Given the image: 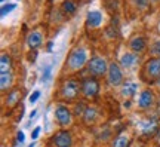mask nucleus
<instances>
[{"label": "nucleus", "mask_w": 160, "mask_h": 147, "mask_svg": "<svg viewBox=\"0 0 160 147\" xmlns=\"http://www.w3.org/2000/svg\"><path fill=\"white\" fill-rule=\"evenodd\" d=\"M86 64V51L82 48H77L71 51L68 57V67L73 70H80Z\"/></svg>", "instance_id": "f257e3e1"}, {"label": "nucleus", "mask_w": 160, "mask_h": 147, "mask_svg": "<svg viewBox=\"0 0 160 147\" xmlns=\"http://www.w3.org/2000/svg\"><path fill=\"white\" fill-rule=\"evenodd\" d=\"M88 70H89V73H92L93 76H102L107 70H108V66H107V62L105 60L101 57H93L89 61L88 64Z\"/></svg>", "instance_id": "f03ea898"}, {"label": "nucleus", "mask_w": 160, "mask_h": 147, "mask_svg": "<svg viewBox=\"0 0 160 147\" xmlns=\"http://www.w3.org/2000/svg\"><path fill=\"white\" fill-rule=\"evenodd\" d=\"M98 89H99V85H98L97 79H93V77H86L82 82V92L85 94L86 98L95 97L98 94Z\"/></svg>", "instance_id": "7ed1b4c3"}, {"label": "nucleus", "mask_w": 160, "mask_h": 147, "mask_svg": "<svg viewBox=\"0 0 160 147\" xmlns=\"http://www.w3.org/2000/svg\"><path fill=\"white\" fill-rule=\"evenodd\" d=\"M82 89V85H79V82L76 80H68L67 83H64L62 86V97L67 100H74L79 95V91Z\"/></svg>", "instance_id": "20e7f679"}, {"label": "nucleus", "mask_w": 160, "mask_h": 147, "mask_svg": "<svg viewBox=\"0 0 160 147\" xmlns=\"http://www.w3.org/2000/svg\"><path fill=\"white\" fill-rule=\"evenodd\" d=\"M108 82H110V85H113V86H117L123 82L122 70H120V67L116 62H111L108 66Z\"/></svg>", "instance_id": "39448f33"}, {"label": "nucleus", "mask_w": 160, "mask_h": 147, "mask_svg": "<svg viewBox=\"0 0 160 147\" xmlns=\"http://www.w3.org/2000/svg\"><path fill=\"white\" fill-rule=\"evenodd\" d=\"M145 71L150 79H159L160 77V58H150L145 64Z\"/></svg>", "instance_id": "423d86ee"}, {"label": "nucleus", "mask_w": 160, "mask_h": 147, "mask_svg": "<svg viewBox=\"0 0 160 147\" xmlns=\"http://www.w3.org/2000/svg\"><path fill=\"white\" fill-rule=\"evenodd\" d=\"M55 116H57L58 123L61 126H67L71 123V112L65 106H58L55 110Z\"/></svg>", "instance_id": "0eeeda50"}, {"label": "nucleus", "mask_w": 160, "mask_h": 147, "mask_svg": "<svg viewBox=\"0 0 160 147\" xmlns=\"http://www.w3.org/2000/svg\"><path fill=\"white\" fill-rule=\"evenodd\" d=\"M53 143H55V146L57 147H70L71 146V134H70L68 131H59L58 134H55L53 137Z\"/></svg>", "instance_id": "6e6552de"}, {"label": "nucleus", "mask_w": 160, "mask_h": 147, "mask_svg": "<svg viewBox=\"0 0 160 147\" xmlns=\"http://www.w3.org/2000/svg\"><path fill=\"white\" fill-rule=\"evenodd\" d=\"M102 21V15H101V12L98 11H92L88 13V18H86V24H88V27H98L99 24Z\"/></svg>", "instance_id": "1a4fd4ad"}, {"label": "nucleus", "mask_w": 160, "mask_h": 147, "mask_svg": "<svg viewBox=\"0 0 160 147\" xmlns=\"http://www.w3.org/2000/svg\"><path fill=\"white\" fill-rule=\"evenodd\" d=\"M42 42H43V36L40 31H33V33H30V36L27 37V43L31 49H36L37 46L42 45Z\"/></svg>", "instance_id": "9d476101"}, {"label": "nucleus", "mask_w": 160, "mask_h": 147, "mask_svg": "<svg viewBox=\"0 0 160 147\" xmlns=\"http://www.w3.org/2000/svg\"><path fill=\"white\" fill-rule=\"evenodd\" d=\"M153 101H154L153 92H151V91H144L142 94H141V97H139V107L147 108L153 104Z\"/></svg>", "instance_id": "9b49d317"}, {"label": "nucleus", "mask_w": 160, "mask_h": 147, "mask_svg": "<svg viewBox=\"0 0 160 147\" xmlns=\"http://www.w3.org/2000/svg\"><path fill=\"white\" fill-rule=\"evenodd\" d=\"M19 98H21V92L19 89H12L9 94H8V98H6V104L9 106V107H13L18 101H19Z\"/></svg>", "instance_id": "f8f14e48"}, {"label": "nucleus", "mask_w": 160, "mask_h": 147, "mask_svg": "<svg viewBox=\"0 0 160 147\" xmlns=\"http://www.w3.org/2000/svg\"><path fill=\"white\" fill-rule=\"evenodd\" d=\"M129 46L132 48V51L141 52V51H144V48H145V39H144V37H133V39L131 40Z\"/></svg>", "instance_id": "ddd939ff"}, {"label": "nucleus", "mask_w": 160, "mask_h": 147, "mask_svg": "<svg viewBox=\"0 0 160 147\" xmlns=\"http://www.w3.org/2000/svg\"><path fill=\"white\" fill-rule=\"evenodd\" d=\"M137 60H138V57L135 54H125L120 61H122V66H123V67H132V66H135Z\"/></svg>", "instance_id": "4468645a"}, {"label": "nucleus", "mask_w": 160, "mask_h": 147, "mask_svg": "<svg viewBox=\"0 0 160 147\" xmlns=\"http://www.w3.org/2000/svg\"><path fill=\"white\" fill-rule=\"evenodd\" d=\"M11 57L8 55V54H2V58H0V70H2V73H8L9 70H11Z\"/></svg>", "instance_id": "2eb2a0df"}, {"label": "nucleus", "mask_w": 160, "mask_h": 147, "mask_svg": "<svg viewBox=\"0 0 160 147\" xmlns=\"http://www.w3.org/2000/svg\"><path fill=\"white\" fill-rule=\"evenodd\" d=\"M135 92H137V83H133V82H126L125 86H123V89H122L123 97L129 98V97H132Z\"/></svg>", "instance_id": "dca6fc26"}, {"label": "nucleus", "mask_w": 160, "mask_h": 147, "mask_svg": "<svg viewBox=\"0 0 160 147\" xmlns=\"http://www.w3.org/2000/svg\"><path fill=\"white\" fill-rule=\"evenodd\" d=\"M11 83H12V74H11V71L0 74V86H2V91H8V88L11 86Z\"/></svg>", "instance_id": "f3484780"}, {"label": "nucleus", "mask_w": 160, "mask_h": 147, "mask_svg": "<svg viewBox=\"0 0 160 147\" xmlns=\"http://www.w3.org/2000/svg\"><path fill=\"white\" fill-rule=\"evenodd\" d=\"M76 9H77V5H76L74 0H64L62 2V11L64 13H67V15H71V13H74Z\"/></svg>", "instance_id": "a211bd4d"}, {"label": "nucleus", "mask_w": 160, "mask_h": 147, "mask_svg": "<svg viewBox=\"0 0 160 147\" xmlns=\"http://www.w3.org/2000/svg\"><path fill=\"white\" fill-rule=\"evenodd\" d=\"M95 118H97V110H95V108H91V107L86 108L85 114H83L85 123H91V122H93V120H95Z\"/></svg>", "instance_id": "6ab92c4d"}, {"label": "nucleus", "mask_w": 160, "mask_h": 147, "mask_svg": "<svg viewBox=\"0 0 160 147\" xmlns=\"http://www.w3.org/2000/svg\"><path fill=\"white\" fill-rule=\"evenodd\" d=\"M129 146V138L126 135H119L113 143V147H128Z\"/></svg>", "instance_id": "aec40b11"}, {"label": "nucleus", "mask_w": 160, "mask_h": 147, "mask_svg": "<svg viewBox=\"0 0 160 147\" xmlns=\"http://www.w3.org/2000/svg\"><path fill=\"white\" fill-rule=\"evenodd\" d=\"M86 108L88 107H85V104H82V102H79V104H76V108H74V114L76 116H82V114H85V112H86Z\"/></svg>", "instance_id": "412c9836"}, {"label": "nucleus", "mask_w": 160, "mask_h": 147, "mask_svg": "<svg viewBox=\"0 0 160 147\" xmlns=\"http://www.w3.org/2000/svg\"><path fill=\"white\" fill-rule=\"evenodd\" d=\"M15 9V5H5L2 6V11H0V15L2 17H6V13H9V12H12Z\"/></svg>", "instance_id": "4be33fe9"}, {"label": "nucleus", "mask_w": 160, "mask_h": 147, "mask_svg": "<svg viewBox=\"0 0 160 147\" xmlns=\"http://www.w3.org/2000/svg\"><path fill=\"white\" fill-rule=\"evenodd\" d=\"M39 97H40V92L39 91H34V92L30 95V102H36L37 100H39Z\"/></svg>", "instance_id": "5701e85b"}, {"label": "nucleus", "mask_w": 160, "mask_h": 147, "mask_svg": "<svg viewBox=\"0 0 160 147\" xmlns=\"http://www.w3.org/2000/svg\"><path fill=\"white\" fill-rule=\"evenodd\" d=\"M39 134H40V126H37V128L33 131V134H31V138H33V140H36V138L39 137Z\"/></svg>", "instance_id": "b1692460"}, {"label": "nucleus", "mask_w": 160, "mask_h": 147, "mask_svg": "<svg viewBox=\"0 0 160 147\" xmlns=\"http://www.w3.org/2000/svg\"><path fill=\"white\" fill-rule=\"evenodd\" d=\"M17 140H18L19 143L24 141V134H22V132H18V134H17Z\"/></svg>", "instance_id": "393cba45"}, {"label": "nucleus", "mask_w": 160, "mask_h": 147, "mask_svg": "<svg viewBox=\"0 0 160 147\" xmlns=\"http://www.w3.org/2000/svg\"><path fill=\"white\" fill-rule=\"evenodd\" d=\"M36 57H37V52H36V51H33V52H30V60H31V61H34V60H36Z\"/></svg>", "instance_id": "a878e982"}, {"label": "nucleus", "mask_w": 160, "mask_h": 147, "mask_svg": "<svg viewBox=\"0 0 160 147\" xmlns=\"http://www.w3.org/2000/svg\"><path fill=\"white\" fill-rule=\"evenodd\" d=\"M154 52H156V54H160V42H159V43H157V45H156V48H154Z\"/></svg>", "instance_id": "bb28decb"}, {"label": "nucleus", "mask_w": 160, "mask_h": 147, "mask_svg": "<svg viewBox=\"0 0 160 147\" xmlns=\"http://www.w3.org/2000/svg\"><path fill=\"white\" fill-rule=\"evenodd\" d=\"M36 113H37V112H36V110H33V112H31V114H30V119H31V118H34Z\"/></svg>", "instance_id": "cd10ccee"}, {"label": "nucleus", "mask_w": 160, "mask_h": 147, "mask_svg": "<svg viewBox=\"0 0 160 147\" xmlns=\"http://www.w3.org/2000/svg\"><path fill=\"white\" fill-rule=\"evenodd\" d=\"M157 83H159V85H160V77H159V82H157Z\"/></svg>", "instance_id": "c85d7f7f"}, {"label": "nucleus", "mask_w": 160, "mask_h": 147, "mask_svg": "<svg viewBox=\"0 0 160 147\" xmlns=\"http://www.w3.org/2000/svg\"><path fill=\"white\" fill-rule=\"evenodd\" d=\"M2 2H5V0H2Z\"/></svg>", "instance_id": "c756f323"}, {"label": "nucleus", "mask_w": 160, "mask_h": 147, "mask_svg": "<svg viewBox=\"0 0 160 147\" xmlns=\"http://www.w3.org/2000/svg\"><path fill=\"white\" fill-rule=\"evenodd\" d=\"M137 2H139V0H137Z\"/></svg>", "instance_id": "7c9ffc66"}]
</instances>
